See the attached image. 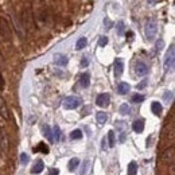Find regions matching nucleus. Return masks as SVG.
<instances>
[{"instance_id": "obj_24", "label": "nucleus", "mask_w": 175, "mask_h": 175, "mask_svg": "<svg viewBox=\"0 0 175 175\" xmlns=\"http://www.w3.org/2000/svg\"><path fill=\"white\" fill-rule=\"evenodd\" d=\"M118 112H120V115L127 116V115H129V113H131V108H129L128 104H121V105H120V109H118Z\"/></svg>"}, {"instance_id": "obj_27", "label": "nucleus", "mask_w": 175, "mask_h": 175, "mask_svg": "<svg viewBox=\"0 0 175 175\" xmlns=\"http://www.w3.org/2000/svg\"><path fill=\"white\" fill-rule=\"evenodd\" d=\"M108 141H109V147H115L116 137H115V132H113V131L108 132Z\"/></svg>"}, {"instance_id": "obj_9", "label": "nucleus", "mask_w": 175, "mask_h": 175, "mask_svg": "<svg viewBox=\"0 0 175 175\" xmlns=\"http://www.w3.org/2000/svg\"><path fill=\"white\" fill-rule=\"evenodd\" d=\"M0 116L5 120H10V110H8L7 104H5L3 97H0Z\"/></svg>"}, {"instance_id": "obj_17", "label": "nucleus", "mask_w": 175, "mask_h": 175, "mask_svg": "<svg viewBox=\"0 0 175 175\" xmlns=\"http://www.w3.org/2000/svg\"><path fill=\"white\" fill-rule=\"evenodd\" d=\"M129 89H131V86L127 82H120L117 85V93L118 94H127L129 92Z\"/></svg>"}, {"instance_id": "obj_32", "label": "nucleus", "mask_w": 175, "mask_h": 175, "mask_svg": "<svg viewBox=\"0 0 175 175\" xmlns=\"http://www.w3.org/2000/svg\"><path fill=\"white\" fill-rule=\"evenodd\" d=\"M108 43V38L106 36H101L98 39V46H101V47H104V46H106Z\"/></svg>"}, {"instance_id": "obj_34", "label": "nucleus", "mask_w": 175, "mask_h": 175, "mask_svg": "<svg viewBox=\"0 0 175 175\" xmlns=\"http://www.w3.org/2000/svg\"><path fill=\"white\" fill-rule=\"evenodd\" d=\"M89 65V61H88V58H86V57H83L82 59H81V66L82 67H86Z\"/></svg>"}, {"instance_id": "obj_13", "label": "nucleus", "mask_w": 175, "mask_h": 175, "mask_svg": "<svg viewBox=\"0 0 175 175\" xmlns=\"http://www.w3.org/2000/svg\"><path fill=\"white\" fill-rule=\"evenodd\" d=\"M151 110H152V113H153V115L160 116L162 110H163V106H162V104H160V102L153 101L152 104H151Z\"/></svg>"}, {"instance_id": "obj_1", "label": "nucleus", "mask_w": 175, "mask_h": 175, "mask_svg": "<svg viewBox=\"0 0 175 175\" xmlns=\"http://www.w3.org/2000/svg\"><path fill=\"white\" fill-rule=\"evenodd\" d=\"M0 35H1L4 42H11V39H12V32H11L10 23L3 16H0Z\"/></svg>"}, {"instance_id": "obj_15", "label": "nucleus", "mask_w": 175, "mask_h": 175, "mask_svg": "<svg viewBox=\"0 0 175 175\" xmlns=\"http://www.w3.org/2000/svg\"><path fill=\"white\" fill-rule=\"evenodd\" d=\"M89 83H90V75H89L88 73H83V74H81V77H80V85L82 86V88H88Z\"/></svg>"}, {"instance_id": "obj_23", "label": "nucleus", "mask_w": 175, "mask_h": 175, "mask_svg": "<svg viewBox=\"0 0 175 175\" xmlns=\"http://www.w3.org/2000/svg\"><path fill=\"white\" fill-rule=\"evenodd\" d=\"M43 133H45V136L47 137L50 141H54V137H53V132H51V129H50V127L48 125H43Z\"/></svg>"}, {"instance_id": "obj_36", "label": "nucleus", "mask_w": 175, "mask_h": 175, "mask_svg": "<svg viewBox=\"0 0 175 175\" xmlns=\"http://www.w3.org/2000/svg\"><path fill=\"white\" fill-rule=\"evenodd\" d=\"M147 82H148L147 80H143L141 82H140L139 85H137V89H143V88H144V86H147Z\"/></svg>"}, {"instance_id": "obj_8", "label": "nucleus", "mask_w": 175, "mask_h": 175, "mask_svg": "<svg viewBox=\"0 0 175 175\" xmlns=\"http://www.w3.org/2000/svg\"><path fill=\"white\" fill-rule=\"evenodd\" d=\"M135 71H136V74L140 75V77H143V75H147L148 66L144 63V62L139 61V62H136V65H135Z\"/></svg>"}, {"instance_id": "obj_7", "label": "nucleus", "mask_w": 175, "mask_h": 175, "mask_svg": "<svg viewBox=\"0 0 175 175\" xmlns=\"http://www.w3.org/2000/svg\"><path fill=\"white\" fill-rule=\"evenodd\" d=\"M109 101H110V96L108 93L98 94V96H97V98H96V104L98 105V106H101V108L108 106V105H109Z\"/></svg>"}, {"instance_id": "obj_20", "label": "nucleus", "mask_w": 175, "mask_h": 175, "mask_svg": "<svg viewBox=\"0 0 175 175\" xmlns=\"http://www.w3.org/2000/svg\"><path fill=\"white\" fill-rule=\"evenodd\" d=\"M136 172H137L136 162H131V163L128 164V171H127V174L128 175H136Z\"/></svg>"}, {"instance_id": "obj_18", "label": "nucleus", "mask_w": 175, "mask_h": 175, "mask_svg": "<svg viewBox=\"0 0 175 175\" xmlns=\"http://www.w3.org/2000/svg\"><path fill=\"white\" fill-rule=\"evenodd\" d=\"M96 118H97V123L98 124H105L108 120V115L105 112H97L96 113Z\"/></svg>"}, {"instance_id": "obj_25", "label": "nucleus", "mask_w": 175, "mask_h": 175, "mask_svg": "<svg viewBox=\"0 0 175 175\" xmlns=\"http://www.w3.org/2000/svg\"><path fill=\"white\" fill-rule=\"evenodd\" d=\"M53 137H54V141H59L61 140V129H59V127L58 125H55L53 128Z\"/></svg>"}, {"instance_id": "obj_14", "label": "nucleus", "mask_w": 175, "mask_h": 175, "mask_svg": "<svg viewBox=\"0 0 175 175\" xmlns=\"http://www.w3.org/2000/svg\"><path fill=\"white\" fill-rule=\"evenodd\" d=\"M13 23H15V28H16V32L19 34V36L23 38V36H24L23 26H22V23L19 22V18H18V16H13Z\"/></svg>"}, {"instance_id": "obj_33", "label": "nucleus", "mask_w": 175, "mask_h": 175, "mask_svg": "<svg viewBox=\"0 0 175 175\" xmlns=\"http://www.w3.org/2000/svg\"><path fill=\"white\" fill-rule=\"evenodd\" d=\"M30 160V158H28V155L27 153H22L20 155V162H22V164H27V162Z\"/></svg>"}, {"instance_id": "obj_12", "label": "nucleus", "mask_w": 175, "mask_h": 175, "mask_svg": "<svg viewBox=\"0 0 175 175\" xmlns=\"http://www.w3.org/2000/svg\"><path fill=\"white\" fill-rule=\"evenodd\" d=\"M132 129H133L136 133H141L143 129H144V120L139 118V120H135L132 124Z\"/></svg>"}, {"instance_id": "obj_26", "label": "nucleus", "mask_w": 175, "mask_h": 175, "mask_svg": "<svg viewBox=\"0 0 175 175\" xmlns=\"http://www.w3.org/2000/svg\"><path fill=\"white\" fill-rule=\"evenodd\" d=\"M82 137V132H81V129H74V131L70 133V139L71 140H78Z\"/></svg>"}, {"instance_id": "obj_41", "label": "nucleus", "mask_w": 175, "mask_h": 175, "mask_svg": "<svg viewBox=\"0 0 175 175\" xmlns=\"http://www.w3.org/2000/svg\"><path fill=\"white\" fill-rule=\"evenodd\" d=\"M172 66H174V67H175V61H174V63H172Z\"/></svg>"}, {"instance_id": "obj_31", "label": "nucleus", "mask_w": 175, "mask_h": 175, "mask_svg": "<svg viewBox=\"0 0 175 175\" xmlns=\"http://www.w3.org/2000/svg\"><path fill=\"white\" fill-rule=\"evenodd\" d=\"M163 47H164V40L163 39H159L158 42H156V45H155V50L156 51H160Z\"/></svg>"}, {"instance_id": "obj_19", "label": "nucleus", "mask_w": 175, "mask_h": 175, "mask_svg": "<svg viewBox=\"0 0 175 175\" xmlns=\"http://www.w3.org/2000/svg\"><path fill=\"white\" fill-rule=\"evenodd\" d=\"M78 164H80V159H78V158H73V159H70L69 164H67V168H69V171L73 172L78 167Z\"/></svg>"}, {"instance_id": "obj_40", "label": "nucleus", "mask_w": 175, "mask_h": 175, "mask_svg": "<svg viewBox=\"0 0 175 175\" xmlns=\"http://www.w3.org/2000/svg\"><path fill=\"white\" fill-rule=\"evenodd\" d=\"M153 1H155V0H148V3H151V4H152Z\"/></svg>"}, {"instance_id": "obj_16", "label": "nucleus", "mask_w": 175, "mask_h": 175, "mask_svg": "<svg viewBox=\"0 0 175 175\" xmlns=\"http://www.w3.org/2000/svg\"><path fill=\"white\" fill-rule=\"evenodd\" d=\"M43 168H45V163H43L42 160H38L36 163L32 166L31 172H32V174H40V172L43 171Z\"/></svg>"}, {"instance_id": "obj_38", "label": "nucleus", "mask_w": 175, "mask_h": 175, "mask_svg": "<svg viewBox=\"0 0 175 175\" xmlns=\"http://www.w3.org/2000/svg\"><path fill=\"white\" fill-rule=\"evenodd\" d=\"M3 88H4V80H3L1 74H0V90H3Z\"/></svg>"}, {"instance_id": "obj_2", "label": "nucleus", "mask_w": 175, "mask_h": 175, "mask_svg": "<svg viewBox=\"0 0 175 175\" xmlns=\"http://www.w3.org/2000/svg\"><path fill=\"white\" fill-rule=\"evenodd\" d=\"M156 32H158V24L153 19H150V20L145 22V26H144V34L145 38L148 40H153V38L156 36Z\"/></svg>"}, {"instance_id": "obj_39", "label": "nucleus", "mask_w": 175, "mask_h": 175, "mask_svg": "<svg viewBox=\"0 0 175 175\" xmlns=\"http://www.w3.org/2000/svg\"><path fill=\"white\" fill-rule=\"evenodd\" d=\"M105 143H106V137H105V139H102V150H106V144H105Z\"/></svg>"}, {"instance_id": "obj_10", "label": "nucleus", "mask_w": 175, "mask_h": 175, "mask_svg": "<svg viewBox=\"0 0 175 175\" xmlns=\"http://www.w3.org/2000/svg\"><path fill=\"white\" fill-rule=\"evenodd\" d=\"M113 69H115V75L116 77H120L124 71V62L121 61L120 58H117L115 61V65H113Z\"/></svg>"}, {"instance_id": "obj_11", "label": "nucleus", "mask_w": 175, "mask_h": 175, "mask_svg": "<svg viewBox=\"0 0 175 175\" xmlns=\"http://www.w3.org/2000/svg\"><path fill=\"white\" fill-rule=\"evenodd\" d=\"M67 57L63 55V54H55L54 55V63L57 65V66H66L67 65Z\"/></svg>"}, {"instance_id": "obj_30", "label": "nucleus", "mask_w": 175, "mask_h": 175, "mask_svg": "<svg viewBox=\"0 0 175 175\" xmlns=\"http://www.w3.org/2000/svg\"><path fill=\"white\" fill-rule=\"evenodd\" d=\"M116 30H117V34L118 35H123L124 34V23H123V22H118L117 26H116Z\"/></svg>"}, {"instance_id": "obj_6", "label": "nucleus", "mask_w": 175, "mask_h": 175, "mask_svg": "<svg viewBox=\"0 0 175 175\" xmlns=\"http://www.w3.org/2000/svg\"><path fill=\"white\" fill-rule=\"evenodd\" d=\"M162 160L166 163H171L175 160V147H170L162 153Z\"/></svg>"}, {"instance_id": "obj_5", "label": "nucleus", "mask_w": 175, "mask_h": 175, "mask_svg": "<svg viewBox=\"0 0 175 175\" xmlns=\"http://www.w3.org/2000/svg\"><path fill=\"white\" fill-rule=\"evenodd\" d=\"M0 151L3 153H7L10 151V140L3 131H0Z\"/></svg>"}, {"instance_id": "obj_37", "label": "nucleus", "mask_w": 175, "mask_h": 175, "mask_svg": "<svg viewBox=\"0 0 175 175\" xmlns=\"http://www.w3.org/2000/svg\"><path fill=\"white\" fill-rule=\"evenodd\" d=\"M104 23H105V27H106V28H110V27H112V23H110V20L108 18H105Z\"/></svg>"}, {"instance_id": "obj_4", "label": "nucleus", "mask_w": 175, "mask_h": 175, "mask_svg": "<svg viewBox=\"0 0 175 175\" xmlns=\"http://www.w3.org/2000/svg\"><path fill=\"white\" fill-rule=\"evenodd\" d=\"M174 61H175V46H171V48L167 51L166 58H164V69H166V71L170 69V66H172Z\"/></svg>"}, {"instance_id": "obj_22", "label": "nucleus", "mask_w": 175, "mask_h": 175, "mask_svg": "<svg viewBox=\"0 0 175 175\" xmlns=\"http://www.w3.org/2000/svg\"><path fill=\"white\" fill-rule=\"evenodd\" d=\"M86 45H88V39L82 36V38H80V39L77 40V43H75V48H77V50H82Z\"/></svg>"}, {"instance_id": "obj_35", "label": "nucleus", "mask_w": 175, "mask_h": 175, "mask_svg": "<svg viewBox=\"0 0 175 175\" xmlns=\"http://www.w3.org/2000/svg\"><path fill=\"white\" fill-rule=\"evenodd\" d=\"M58 174H59L58 168H50V171H48L47 175H58Z\"/></svg>"}, {"instance_id": "obj_28", "label": "nucleus", "mask_w": 175, "mask_h": 175, "mask_svg": "<svg viewBox=\"0 0 175 175\" xmlns=\"http://www.w3.org/2000/svg\"><path fill=\"white\" fill-rule=\"evenodd\" d=\"M89 166H90V162H89V160H85V162H83V163H82V170H81L80 175H86V174H88Z\"/></svg>"}, {"instance_id": "obj_21", "label": "nucleus", "mask_w": 175, "mask_h": 175, "mask_svg": "<svg viewBox=\"0 0 175 175\" xmlns=\"http://www.w3.org/2000/svg\"><path fill=\"white\" fill-rule=\"evenodd\" d=\"M34 152H43V153H47L48 152V147L45 144V143H39L36 147L34 148Z\"/></svg>"}, {"instance_id": "obj_29", "label": "nucleus", "mask_w": 175, "mask_h": 175, "mask_svg": "<svg viewBox=\"0 0 175 175\" xmlns=\"http://www.w3.org/2000/svg\"><path fill=\"white\" fill-rule=\"evenodd\" d=\"M144 98L145 97L143 96V94H135V96L132 97V102H136V104L137 102H143L144 101Z\"/></svg>"}, {"instance_id": "obj_3", "label": "nucleus", "mask_w": 175, "mask_h": 175, "mask_svg": "<svg viewBox=\"0 0 175 175\" xmlns=\"http://www.w3.org/2000/svg\"><path fill=\"white\" fill-rule=\"evenodd\" d=\"M81 105V98L75 96H69L63 100V108L65 109H75Z\"/></svg>"}]
</instances>
